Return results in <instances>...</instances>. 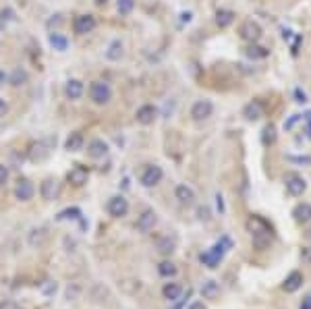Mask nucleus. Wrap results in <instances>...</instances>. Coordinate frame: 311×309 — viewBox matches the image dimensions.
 <instances>
[{"label": "nucleus", "instance_id": "f257e3e1", "mask_svg": "<svg viewBox=\"0 0 311 309\" xmlns=\"http://www.w3.org/2000/svg\"><path fill=\"white\" fill-rule=\"evenodd\" d=\"M232 249V241H230V236H220L218 241L212 245L208 251H204V254L200 256V262L206 266V268H210V270H214V268H218L220 266V262L224 260V256L228 254V251Z\"/></svg>", "mask_w": 311, "mask_h": 309}, {"label": "nucleus", "instance_id": "f03ea898", "mask_svg": "<svg viewBox=\"0 0 311 309\" xmlns=\"http://www.w3.org/2000/svg\"><path fill=\"white\" fill-rule=\"evenodd\" d=\"M90 98L98 106H106L112 100V88L106 81H94L90 86Z\"/></svg>", "mask_w": 311, "mask_h": 309}, {"label": "nucleus", "instance_id": "7ed1b4c3", "mask_svg": "<svg viewBox=\"0 0 311 309\" xmlns=\"http://www.w3.org/2000/svg\"><path fill=\"white\" fill-rule=\"evenodd\" d=\"M164 178V170L158 166V164H150V166H146L144 168V172H141V176H139V182L144 187H156L158 182Z\"/></svg>", "mask_w": 311, "mask_h": 309}, {"label": "nucleus", "instance_id": "20e7f679", "mask_svg": "<svg viewBox=\"0 0 311 309\" xmlns=\"http://www.w3.org/2000/svg\"><path fill=\"white\" fill-rule=\"evenodd\" d=\"M212 114H214V104L210 100H197L193 106H191V118L202 122V120H208Z\"/></svg>", "mask_w": 311, "mask_h": 309}, {"label": "nucleus", "instance_id": "39448f33", "mask_svg": "<svg viewBox=\"0 0 311 309\" xmlns=\"http://www.w3.org/2000/svg\"><path fill=\"white\" fill-rule=\"evenodd\" d=\"M106 210H108V214L110 216H114V218H122L129 214V202H126L122 195H114V198H110L108 204H106Z\"/></svg>", "mask_w": 311, "mask_h": 309}, {"label": "nucleus", "instance_id": "423d86ee", "mask_svg": "<svg viewBox=\"0 0 311 309\" xmlns=\"http://www.w3.org/2000/svg\"><path fill=\"white\" fill-rule=\"evenodd\" d=\"M96 17L94 15H79V17H75V21H73V32L77 34V36H86V34H92L94 30H96Z\"/></svg>", "mask_w": 311, "mask_h": 309}, {"label": "nucleus", "instance_id": "0eeeda50", "mask_svg": "<svg viewBox=\"0 0 311 309\" xmlns=\"http://www.w3.org/2000/svg\"><path fill=\"white\" fill-rule=\"evenodd\" d=\"M284 187H286L288 195H292V198H299V195H303V193L307 191V182H305V178L299 176V174H286Z\"/></svg>", "mask_w": 311, "mask_h": 309}, {"label": "nucleus", "instance_id": "6e6552de", "mask_svg": "<svg viewBox=\"0 0 311 309\" xmlns=\"http://www.w3.org/2000/svg\"><path fill=\"white\" fill-rule=\"evenodd\" d=\"M238 34H241V38L245 42H249V44H256V42L262 38V27L256 23V21H245L241 25V30H238Z\"/></svg>", "mask_w": 311, "mask_h": 309}, {"label": "nucleus", "instance_id": "1a4fd4ad", "mask_svg": "<svg viewBox=\"0 0 311 309\" xmlns=\"http://www.w3.org/2000/svg\"><path fill=\"white\" fill-rule=\"evenodd\" d=\"M34 195H36L34 182L30 178H21L17 182V187H15V198L19 202H30V200H34Z\"/></svg>", "mask_w": 311, "mask_h": 309}, {"label": "nucleus", "instance_id": "9d476101", "mask_svg": "<svg viewBox=\"0 0 311 309\" xmlns=\"http://www.w3.org/2000/svg\"><path fill=\"white\" fill-rule=\"evenodd\" d=\"M156 222H158V216H156L154 210H144V212H141V216L137 218V230L146 234V232L154 230Z\"/></svg>", "mask_w": 311, "mask_h": 309}, {"label": "nucleus", "instance_id": "9b49d317", "mask_svg": "<svg viewBox=\"0 0 311 309\" xmlns=\"http://www.w3.org/2000/svg\"><path fill=\"white\" fill-rule=\"evenodd\" d=\"M247 230L251 232V234H274L272 232V226L268 224L262 216H251L249 220H247Z\"/></svg>", "mask_w": 311, "mask_h": 309}, {"label": "nucleus", "instance_id": "f8f14e48", "mask_svg": "<svg viewBox=\"0 0 311 309\" xmlns=\"http://www.w3.org/2000/svg\"><path fill=\"white\" fill-rule=\"evenodd\" d=\"M156 249H158L160 256H172L176 251V238L170 236V234H164L156 241Z\"/></svg>", "mask_w": 311, "mask_h": 309}, {"label": "nucleus", "instance_id": "ddd939ff", "mask_svg": "<svg viewBox=\"0 0 311 309\" xmlns=\"http://www.w3.org/2000/svg\"><path fill=\"white\" fill-rule=\"evenodd\" d=\"M88 176H90V172L83 166H73L68 170V174H66V180L70 182V185H75V187H83L88 182Z\"/></svg>", "mask_w": 311, "mask_h": 309}, {"label": "nucleus", "instance_id": "4468645a", "mask_svg": "<svg viewBox=\"0 0 311 309\" xmlns=\"http://www.w3.org/2000/svg\"><path fill=\"white\" fill-rule=\"evenodd\" d=\"M156 116H158V108L152 106V104L141 106V108L137 110V114H135V118H137L139 124H152V122L156 120Z\"/></svg>", "mask_w": 311, "mask_h": 309}, {"label": "nucleus", "instance_id": "2eb2a0df", "mask_svg": "<svg viewBox=\"0 0 311 309\" xmlns=\"http://www.w3.org/2000/svg\"><path fill=\"white\" fill-rule=\"evenodd\" d=\"M303 286V274L301 272H290L288 276H286V280L282 282V290L284 292H288V294H292V292H296Z\"/></svg>", "mask_w": 311, "mask_h": 309}, {"label": "nucleus", "instance_id": "dca6fc26", "mask_svg": "<svg viewBox=\"0 0 311 309\" xmlns=\"http://www.w3.org/2000/svg\"><path fill=\"white\" fill-rule=\"evenodd\" d=\"M174 198H176L178 204H182V206H193V204H195V191H193L189 185H176Z\"/></svg>", "mask_w": 311, "mask_h": 309}, {"label": "nucleus", "instance_id": "f3484780", "mask_svg": "<svg viewBox=\"0 0 311 309\" xmlns=\"http://www.w3.org/2000/svg\"><path fill=\"white\" fill-rule=\"evenodd\" d=\"M108 154V144L106 142H102V139H94V142H90V146H88V156L92 158V160H100V158H104Z\"/></svg>", "mask_w": 311, "mask_h": 309}, {"label": "nucleus", "instance_id": "a211bd4d", "mask_svg": "<svg viewBox=\"0 0 311 309\" xmlns=\"http://www.w3.org/2000/svg\"><path fill=\"white\" fill-rule=\"evenodd\" d=\"M83 92H86V86H83V81L79 79H68L66 86H64V94L68 100H79V98L83 96Z\"/></svg>", "mask_w": 311, "mask_h": 309}, {"label": "nucleus", "instance_id": "6ab92c4d", "mask_svg": "<svg viewBox=\"0 0 311 309\" xmlns=\"http://www.w3.org/2000/svg\"><path fill=\"white\" fill-rule=\"evenodd\" d=\"M40 193H42V198L48 200V202L54 200L56 195H58V180H56V178H46L44 182H42Z\"/></svg>", "mask_w": 311, "mask_h": 309}, {"label": "nucleus", "instance_id": "aec40b11", "mask_svg": "<svg viewBox=\"0 0 311 309\" xmlns=\"http://www.w3.org/2000/svg\"><path fill=\"white\" fill-rule=\"evenodd\" d=\"M162 294H164V299L166 301H176V299H180V294H182V286L178 284V282H166L164 286H162Z\"/></svg>", "mask_w": 311, "mask_h": 309}, {"label": "nucleus", "instance_id": "412c9836", "mask_svg": "<svg viewBox=\"0 0 311 309\" xmlns=\"http://www.w3.org/2000/svg\"><path fill=\"white\" fill-rule=\"evenodd\" d=\"M292 218L299 224H307L311 222V204H299L292 210Z\"/></svg>", "mask_w": 311, "mask_h": 309}, {"label": "nucleus", "instance_id": "4be33fe9", "mask_svg": "<svg viewBox=\"0 0 311 309\" xmlns=\"http://www.w3.org/2000/svg\"><path fill=\"white\" fill-rule=\"evenodd\" d=\"M202 297L212 299V301L220 297V284L216 282V280H206V282L202 284Z\"/></svg>", "mask_w": 311, "mask_h": 309}, {"label": "nucleus", "instance_id": "5701e85b", "mask_svg": "<svg viewBox=\"0 0 311 309\" xmlns=\"http://www.w3.org/2000/svg\"><path fill=\"white\" fill-rule=\"evenodd\" d=\"M122 54H124V46H122V42L120 40H114V42H110V46L106 50V58L112 60V62H116L122 58Z\"/></svg>", "mask_w": 311, "mask_h": 309}, {"label": "nucleus", "instance_id": "b1692460", "mask_svg": "<svg viewBox=\"0 0 311 309\" xmlns=\"http://www.w3.org/2000/svg\"><path fill=\"white\" fill-rule=\"evenodd\" d=\"M83 144H86L83 135H81L79 131H75V133H70V135L66 137L64 150H68V152H81V150H83Z\"/></svg>", "mask_w": 311, "mask_h": 309}, {"label": "nucleus", "instance_id": "393cba45", "mask_svg": "<svg viewBox=\"0 0 311 309\" xmlns=\"http://www.w3.org/2000/svg\"><path fill=\"white\" fill-rule=\"evenodd\" d=\"M232 21H234V12H232V10H228V8H220V10L216 12V23H218L220 30L228 27Z\"/></svg>", "mask_w": 311, "mask_h": 309}, {"label": "nucleus", "instance_id": "a878e982", "mask_svg": "<svg viewBox=\"0 0 311 309\" xmlns=\"http://www.w3.org/2000/svg\"><path fill=\"white\" fill-rule=\"evenodd\" d=\"M8 81H10L12 88H21V86H25V83L30 81V75H27V71H23V68H15L12 75L8 77Z\"/></svg>", "mask_w": 311, "mask_h": 309}, {"label": "nucleus", "instance_id": "bb28decb", "mask_svg": "<svg viewBox=\"0 0 311 309\" xmlns=\"http://www.w3.org/2000/svg\"><path fill=\"white\" fill-rule=\"evenodd\" d=\"M251 238H253V247L264 251V249H270L274 234H251Z\"/></svg>", "mask_w": 311, "mask_h": 309}, {"label": "nucleus", "instance_id": "cd10ccee", "mask_svg": "<svg viewBox=\"0 0 311 309\" xmlns=\"http://www.w3.org/2000/svg\"><path fill=\"white\" fill-rule=\"evenodd\" d=\"M48 42H50V46H52L54 50H58V52H64V50L68 48V40H66L64 36H60V34H50Z\"/></svg>", "mask_w": 311, "mask_h": 309}, {"label": "nucleus", "instance_id": "c85d7f7f", "mask_svg": "<svg viewBox=\"0 0 311 309\" xmlns=\"http://www.w3.org/2000/svg\"><path fill=\"white\" fill-rule=\"evenodd\" d=\"M245 118L247 120H258L260 116H262V104L260 102H249L247 106H245Z\"/></svg>", "mask_w": 311, "mask_h": 309}, {"label": "nucleus", "instance_id": "c756f323", "mask_svg": "<svg viewBox=\"0 0 311 309\" xmlns=\"http://www.w3.org/2000/svg\"><path fill=\"white\" fill-rule=\"evenodd\" d=\"M176 272H178V268L172 262H160L158 264V274L162 278H172V276H176Z\"/></svg>", "mask_w": 311, "mask_h": 309}, {"label": "nucleus", "instance_id": "7c9ffc66", "mask_svg": "<svg viewBox=\"0 0 311 309\" xmlns=\"http://www.w3.org/2000/svg\"><path fill=\"white\" fill-rule=\"evenodd\" d=\"M268 54H270V52H268V48L258 46V44H251V46L247 48V56H249V58H253V60H258V58H266Z\"/></svg>", "mask_w": 311, "mask_h": 309}, {"label": "nucleus", "instance_id": "2f4dec72", "mask_svg": "<svg viewBox=\"0 0 311 309\" xmlns=\"http://www.w3.org/2000/svg\"><path fill=\"white\" fill-rule=\"evenodd\" d=\"M81 218V210L79 208H66V210H62V212L56 216V220L58 222H62V220H79Z\"/></svg>", "mask_w": 311, "mask_h": 309}, {"label": "nucleus", "instance_id": "473e14b6", "mask_svg": "<svg viewBox=\"0 0 311 309\" xmlns=\"http://www.w3.org/2000/svg\"><path fill=\"white\" fill-rule=\"evenodd\" d=\"M274 142H276V127L274 124H268L262 133V144L268 148V146H274Z\"/></svg>", "mask_w": 311, "mask_h": 309}, {"label": "nucleus", "instance_id": "72a5a7b5", "mask_svg": "<svg viewBox=\"0 0 311 309\" xmlns=\"http://www.w3.org/2000/svg\"><path fill=\"white\" fill-rule=\"evenodd\" d=\"M135 8V0H118L116 2V10H118V15L126 17V15H131Z\"/></svg>", "mask_w": 311, "mask_h": 309}, {"label": "nucleus", "instance_id": "f704fd0d", "mask_svg": "<svg viewBox=\"0 0 311 309\" xmlns=\"http://www.w3.org/2000/svg\"><path fill=\"white\" fill-rule=\"evenodd\" d=\"M44 238H46V230L44 228H34L30 232V243L32 245H42V243H44Z\"/></svg>", "mask_w": 311, "mask_h": 309}, {"label": "nucleus", "instance_id": "c9c22d12", "mask_svg": "<svg viewBox=\"0 0 311 309\" xmlns=\"http://www.w3.org/2000/svg\"><path fill=\"white\" fill-rule=\"evenodd\" d=\"M0 309H21L17 301H10V299H4L0 301Z\"/></svg>", "mask_w": 311, "mask_h": 309}, {"label": "nucleus", "instance_id": "e433bc0d", "mask_svg": "<svg viewBox=\"0 0 311 309\" xmlns=\"http://www.w3.org/2000/svg\"><path fill=\"white\" fill-rule=\"evenodd\" d=\"M6 180H8V168L4 164H0V187L6 185Z\"/></svg>", "mask_w": 311, "mask_h": 309}, {"label": "nucleus", "instance_id": "4c0bfd02", "mask_svg": "<svg viewBox=\"0 0 311 309\" xmlns=\"http://www.w3.org/2000/svg\"><path fill=\"white\" fill-rule=\"evenodd\" d=\"M8 114V104L2 100V98H0V118H4Z\"/></svg>", "mask_w": 311, "mask_h": 309}, {"label": "nucleus", "instance_id": "58836bf2", "mask_svg": "<svg viewBox=\"0 0 311 309\" xmlns=\"http://www.w3.org/2000/svg\"><path fill=\"white\" fill-rule=\"evenodd\" d=\"M299 309H311V292L305 294V299L301 301V307H299Z\"/></svg>", "mask_w": 311, "mask_h": 309}, {"label": "nucleus", "instance_id": "ea45409f", "mask_svg": "<svg viewBox=\"0 0 311 309\" xmlns=\"http://www.w3.org/2000/svg\"><path fill=\"white\" fill-rule=\"evenodd\" d=\"M299 120H301V116H299V114H294V116H292V118H290V120L284 124V129H292V127H294V124L299 122Z\"/></svg>", "mask_w": 311, "mask_h": 309}, {"label": "nucleus", "instance_id": "a19ab883", "mask_svg": "<svg viewBox=\"0 0 311 309\" xmlns=\"http://www.w3.org/2000/svg\"><path fill=\"white\" fill-rule=\"evenodd\" d=\"M301 258H303V262H311V247H303Z\"/></svg>", "mask_w": 311, "mask_h": 309}, {"label": "nucleus", "instance_id": "79ce46f5", "mask_svg": "<svg viewBox=\"0 0 311 309\" xmlns=\"http://www.w3.org/2000/svg\"><path fill=\"white\" fill-rule=\"evenodd\" d=\"M305 120H307V133H309V139H311V112L305 114Z\"/></svg>", "mask_w": 311, "mask_h": 309}, {"label": "nucleus", "instance_id": "37998d69", "mask_svg": "<svg viewBox=\"0 0 311 309\" xmlns=\"http://www.w3.org/2000/svg\"><path fill=\"white\" fill-rule=\"evenodd\" d=\"M189 309H208V307H206L202 301H195V303H191V305H189Z\"/></svg>", "mask_w": 311, "mask_h": 309}, {"label": "nucleus", "instance_id": "c03bdc74", "mask_svg": "<svg viewBox=\"0 0 311 309\" xmlns=\"http://www.w3.org/2000/svg\"><path fill=\"white\" fill-rule=\"evenodd\" d=\"M200 218H202V220H208V218H210L208 208H202V210H200Z\"/></svg>", "mask_w": 311, "mask_h": 309}, {"label": "nucleus", "instance_id": "a18cd8bd", "mask_svg": "<svg viewBox=\"0 0 311 309\" xmlns=\"http://www.w3.org/2000/svg\"><path fill=\"white\" fill-rule=\"evenodd\" d=\"M0 17H2V19H12V12L10 10H2V12H0Z\"/></svg>", "mask_w": 311, "mask_h": 309}, {"label": "nucleus", "instance_id": "49530a36", "mask_svg": "<svg viewBox=\"0 0 311 309\" xmlns=\"http://www.w3.org/2000/svg\"><path fill=\"white\" fill-rule=\"evenodd\" d=\"M296 98H299V100H296V102H305V100H307V98H305V94H301V90H296Z\"/></svg>", "mask_w": 311, "mask_h": 309}, {"label": "nucleus", "instance_id": "de8ad7c7", "mask_svg": "<svg viewBox=\"0 0 311 309\" xmlns=\"http://www.w3.org/2000/svg\"><path fill=\"white\" fill-rule=\"evenodd\" d=\"M216 200H218V210H220V212H224V204H222V195H216Z\"/></svg>", "mask_w": 311, "mask_h": 309}, {"label": "nucleus", "instance_id": "09e8293b", "mask_svg": "<svg viewBox=\"0 0 311 309\" xmlns=\"http://www.w3.org/2000/svg\"><path fill=\"white\" fill-rule=\"evenodd\" d=\"M4 81H6V75H4L2 68H0V86H4Z\"/></svg>", "mask_w": 311, "mask_h": 309}, {"label": "nucleus", "instance_id": "8fccbe9b", "mask_svg": "<svg viewBox=\"0 0 311 309\" xmlns=\"http://www.w3.org/2000/svg\"><path fill=\"white\" fill-rule=\"evenodd\" d=\"M94 2H96V4H106L108 0H94Z\"/></svg>", "mask_w": 311, "mask_h": 309}, {"label": "nucleus", "instance_id": "3c124183", "mask_svg": "<svg viewBox=\"0 0 311 309\" xmlns=\"http://www.w3.org/2000/svg\"><path fill=\"white\" fill-rule=\"evenodd\" d=\"M307 236H309V238H311V230H309V234H307Z\"/></svg>", "mask_w": 311, "mask_h": 309}]
</instances>
